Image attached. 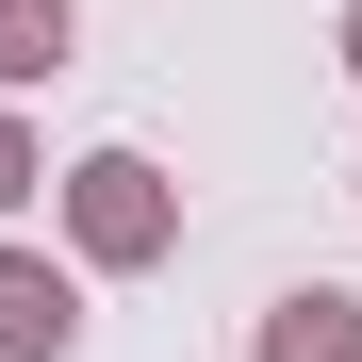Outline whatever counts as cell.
Returning a JSON list of instances; mask_svg holds the SVG:
<instances>
[{"label": "cell", "mask_w": 362, "mask_h": 362, "mask_svg": "<svg viewBox=\"0 0 362 362\" xmlns=\"http://www.w3.org/2000/svg\"><path fill=\"white\" fill-rule=\"evenodd\" d=\"M66 247H83L99 280L165 264V247H181V181H165L148 148H83V165H66Z\"/></svg>", "instance_id": "cell-1"}, {"label": "cell", "mask_w": 362, "mask_h": 362, "mask_svg": "<svg viewBox=\"0 0 362 362\" xmlns=\"http://www.w3.org/2000/svg\"><path fill=\"white\" fill-rule=\"evenodd\" d=\"M83 346V280L49 247H0V362H66Z\"/></svg>", "instance_id": "cell-2"}, {"label": "cell", "mask_w": 362, "mask_h": 362, "mask_svg": "<svg viewBox=\"0 0 362 362\" xmlns=\"http://www.w3.org/2000/svg\"><path fill=\"white\" fill-rule=\"evenodd\" d=\"M247 362H362V296H346V280H296L280 313H264Z\"/></svg>", "instance_id": "cell-3"}, {"label": "cell", "mask_w": 362, "mask_h": 362, "mask_svg": "<svg viewBox=\"0 0 362 362\" xmlns=\"http://www.w3.org/2000/svg\"><path fill=\"white\" fill-rule=\"evenodd\" d=\"M66 49H83V0H0V99H33Z\"/></svg>", "instance_id": "cell-4"}, {"label": "cell", "mask_w": 362, "mask_h": 362, "mask_svg": "<svg viewBox=\"0 0 362 362\" xmlns=\"http://www.w3.org/2000/svg\"><path fill=\"white\" fill-rule=\"evenodd\" d=\"M33 181H49V165H33V115H17V99H0V214H17V198H33Z\"/></svg>", "instance_id": "cell-5"}, {"label": "cell", "mask_w": 362, "mask_h": 362, "mask_svg": "<svg viewBox=\"0 0 362 362\" xmlns=\"http://www.w3.org/2000/svg\"><path fill=\"white\" fill-rule=\"evenodd\" d=\"M329 49H346V83H362V0H346V33H329Z\"/></svg>", "instance_id": "cell-6"}, {"label": "cell", "mask_w": 362, "mask_h": 362, "mask_svg": "<svg viewBox=\"0 0 362 362\" xmlns=\"http://www.w3.org/2000/svg\"><path fill=\"white\" fill-rule=\"evenodd\" d=\"M346 198H362V181H346Z\"/></svg>", "instance_id": "cell-7"}]
</instances>
